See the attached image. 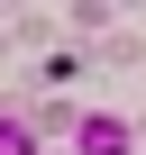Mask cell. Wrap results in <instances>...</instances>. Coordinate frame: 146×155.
<instances>
[{
  "label": "cell",
  "mask_w": 146,
  "mask_h": 155,
  "mask_svg": "<svg viewBox=\"0 0 146 155\" xmlns=\"http://www.w3.org/2000/svg\"><path fill=\"white\" fill-rule=\"evenodd\" d=\"M73 155H128V119H110V110H91L82 128H73Z\"/></svg>",
  "instance_id": "cell-1"
},
{
  "label": "cell",
  "mask_w": 146,
  "mask_h": 155,
  "mask_svg": "<svg viewBox=\"0 0 146 155\" xmlns=\"http://www.w3.org/2000/svg\"><path fill=\"white\" fill-rule=\"evenodd\" d=\"M0 155H37V128H28V119H9V110H0Z\"/></svg>",
  "instance_id": "cell-2"
}]
</instances>
